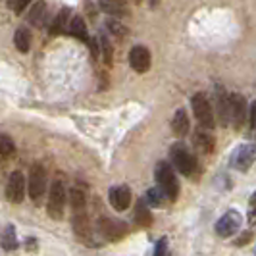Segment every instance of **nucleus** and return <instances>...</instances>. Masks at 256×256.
Masks as SVG:
<instances>
[{"label":"nucleus","instance_id":"obj_1","mask_svg":"<svg viewBox=\"0 0 256 256\" xmlns=\"http://www.w3.org/2000/svg\"><path fill=\"white\" fill-rule=\"evenodd\" d=\"M156 183L160 192L168 196L170 200H176L180 196V183L176 178V172L172 170V166L168 162H158L156 164Z\"/></svg>","mask_w":256,"mask_h":256},{"label":"nucleus","instance_id":"obj_2","mask_svg":"<svg viewBox=\"0 0 256 256\" xmlns=\"http://www.w3.org/2000/svg\"><path fill=\"white\" fill-rule=\"evenodd\" d=\"M191 106L192 114L196 118L200 129H206V131L214 129V126H216L214 124V108H212V104H210V100H208V96H206L204 92H196L191 98Z\"/></svg>","mask_w":256,"mask_h":256},{"label":"nucleus","instance_id":"obj_3","mask_svg":"<svg viewBox=\"0 0 256 256\" xmlns=\"http://www.w3.org/2000/svg\"><path fill=\"white\" fill-rule=\"evenodd\" d=\"M64 208H66V189L62 181H52L50 192H48V204H46V212L52 220H62L64 218Z\"/></svg>","mask_w":256,"mask_h":256},{"label":"nucleus","instance_id":"obj_4","mask_svg":"<svg viewBox=\"0 0 256 256\" xmlns=\"http://www.w3.org/2000/svg\"><path fill=\"white\" fill-rule=\"evenodd\" d=\"M27 191H29L31 200H35V202H40V198H42L44 192H46V170H44L42 164H38V162H35V164L31 166Z\"/></svg>","mask_w":256,"mask_h":256},{"label":"nucleus","instance_id":"obj_5","mask_svg":"<svg viewBox=\"0 0 256 256\" xmlns=\"http://www.w3.org/2000/svg\"><path fill=\"white\" fill-rule=\"evenodd\" d=\"M172 162H174L176 170H180L181 174L187 176V178H191L192 174L196 172V160H194V156L183 144H180V142L172 146Z\"/></svg>","mask_w":256,"mask_h":256},{"label":"nucleus","instance_id":"obj_6","mask_svg":"<svg viewBox=\"0 0 256 256\" xmlns=\"http://www.w3.org/2000/svg\"><path fill=\"white\" fill-rule=\"evenodd\" d=\"M96 230H98V233L102 235L106 241H112V243L124 239L126 233H128L126 224H122V222H118V220H110V218H98Z\"/></svg>","mask_w":256,"mask_h":256},{"label":"nucleus","instance_id":"obj_7","mask_svg":"<svg viewBox=\"0 0 256 256\" xmlns=\"http://www.w3.org/2000/svg\"><path fill=\"white\" fill-rule=\"evenodd\" d=\"M241 224H243V218L237 210H228L222 218L218 220L216 224V233L220 237H231L235 235L237 231L241 230Z\"/></svg>","mask_w":256,"mask_h":256},{"label":"nucleus","instance_id":"obj_8","mask_svg":"<svg viewBox=\"0 0 256 256\" xmlns=\"http://www.w3.org/2000/svg\"><path fill=\"white\" fill-rule=\"evenodd\" d=\"M6 198L12 204H20L26 198V178L22 172H14L8 178V185H6Z\"/></svg>","mask_w":256,"mask_h":256},{"label":"nucleus","instance_id":"obj_9","mask_svg":"<svg viewBox=\"0 0 256 256\" xmlns=\"http://www.w3.org/2000/svg\"><path fill=\"white\" fill-rule=\"evenodd\" d=\"M129 64H131V68H133L137 74L148 72V70H150V64H152V56H150L148 48L142 46V44L133 46L131 52H129Z\"/></svg>","mask_w":256,"mask_h":256},{"label":"nucleus","instance_id":"obj_10","mask_svg":"<svg viewBox=\"0 0 256 256\" xmlns=\"http://www.w3.org/2000/svg\"><path fill=\"white\" fill-rule=\"evenodd\" d=\"M246 118V100L239 92H231L230 94V120L233 122L235 129H241Z\"/></svg>","mask_w":256,"mask_h":256},{"label":"nucleus","instance_id":"obj_11","mask_svg":"<svg viewBox=\"0 0 256 256\" xmlns=\"http://www.w3.org/2000/svg\"><path fill=\"white\" fill-rule=\"evenodd\" d=\"M252 162H254V146L252 144L239 146L231 156V166L235 170H239V172H246L248 168L252 166Z\"/></svg>","mask_w":256,"mask_h":256},{"label":"nucleus","instance_id":"obj_12","mask_svg":"<svg viewBox=\"0 0 256 256\" xmlns=\"http://www.w3.org/2000/svg\"><path fill=\"white\" fill-rule=\"evenodd\" d=\"M110 204L114 208L116 212H124L131 206V191H129L128 185H116L110 189Z\"/></svg>","mask_w":256,"mask_h":256},{"label":"nucleus","instance_id":"obj_13","mask_svg":"<svg viewBox=\"0 0 256 256\" xmlns=\"http://www.w3.org/2000/svg\"><path fill=\"white\" fill-rule=\"evenodd\" d=\"M192 144H194V148H196L198 152H202V154H212L214 152V146H216L214 137H212L206 129H196V131H194V135H192Z\"/></svg>","mask_w":256,"mask_h":256},{"label":"nucleus","instance_id":"obj_14","mask_svg":"<svg viewBox=\"0 0 256 256\" xmlns=\"http://www.w3.org/2000/svg\"><path fill=\"white\" fill-rule=\"evenodd\" d=\"M216 112H218V120L222 126L230 124V94L222 87H216Z\"/></svg>","mask_w":256,"mask_h":256},{"label":"nucleus","instance_id":"obj_15","mask_svg":"<svg viewBox=\"0 0 256 256\" xmlns=\"http://www.w3.org/2000/svg\"><path fill=\"white\" fill-rule=\"evenodd\" d=\"M72 228L76 231V235L83 241H89L90 235H92V230H90V222L89 216L85 212H79V214H74L72 218Z\"/></svg>","mask_w":256,"mask_h":256},{"label":"nucleus","instance_id":"obj_16","mask_svg":"<svg viewBox=\"0 0 256 256\" xmlns=\"http://www.w3.org/2000/svg\"><path fill=\"white\" fill-rule=\"evenodd\" d=\"M66 200H70V206H72V212H74V214L85 212V206H87V194H85L83 189H79V187H72L70 192L66 194Z\"/></svg>","mask_w":256,"mask_h":256},{"label":"nucleus","instance_id":"obj_17","mask_svg":"<svg viewBox=\"0 0 256 256\" xmlns=\"http://www.w3.org/2000/svg\"><path fill=\"white\" fill-rule=\"evenodd\" d=\"M172 129H174V133L178 135V137H185L187 133H189V118H187V112L181 108L176 112L174 116V120H172Z\"/></svg>","mask_w":256,"mask_h":256},{"label":"nucleus","instance_id":"obj_18","mask_svg":"<svg viewBox=\"0 0 256 256\" xmlns=\"http://www.w3.org/2000/svg\"><path fill=\"white\" fill-rule=\"evenodd\" d=\"M46 4L44 2H37L31 10H29V22L33 24V26L37 27H42V24L46 22Z\"/></svg>","mask_w":256,"mask_h":256},{"label":"nucleus","instance_id":"obj_19","mask_svg":"<svg viewBox=\"0 0 256 256\" xmlns=\"http://www.w3.org/2000/svg\"><path fill=\"white\" fill-rule=\"evenodd\" d=\"M70 33L77 37L79 40H87V26H85V22H83V18L81 16H74L72 20H70Z\"/></svg>","mask_w":256,"mask_h":256},{"label":"nucleus","instance_id":"obj_20","mask_svg":"<svg viewBox=\"0 0 256 256\" xmlns=\"http://www.w3.org/2000/svg\"><path fill=\"white\" fill-rule=\"evenodd\" d=\"M14 42H16L20 52H29V48H31V33L27 31L26 27H20L16 31V35H14Z\"/></svg>","mask_w":256,"mask_h":256},{"label":"nucleus","instance_id":"obj_21","mask_svg":"<svg viewBox=\"0 0 256 256\" xmlns=\"http://www.w3.org/2000/svg\"><path fill=\"white\" fill-rule=\"evenodd\" d=\"M16 154V142H14L12 137L0 133V158L2 160H8Z\"/></svg>","mask_w":256,"mask_h":256},{"label":"nucleus","instance_id":"obj_22","mask_svg":"<svg viewBox=\"0 0 256 256\" xmlns=\"http://www.w3.org/2000/svg\"><path fill=\"white\" fill-rule=\"evenodd\" d=\"M135 220H137V224L142 226V228H148L150 224H152V216H150V210L146 208L144 202H139L137 204V210H135Z\"/></svg>","mask_w":256,"mask_h":256},{"label":"nucleus","instance_id":"obj_23","mask_svg":"<svg viewBox=\"0 0 256 256\" xmlns=\"http://www.w3.org/2000/svg\"><path fill=\"white\" fill-rule=\"evenodd\" d=\"M100 10L112 16H128V6L124 2H100Z\"/></svg>","mask_w":256,"mask_h":256},{"label":"nucleus","instance_id":"obj_24","mask_svg":"<svg viewBox=\"0 0 256 256\" xmlns=\"http://www.w3.org/2000/svg\"><path fill=\"white\" fill-rule=\"evenodd\" d=\"M0 243L6 250H14L18 246V239H16V231L12 226H8L6 230L2 231V237H0Z\"/></svg>","mask_w":256,"mask_h":256},{"label":"nucleus","instance_id":"obj_25","mask_svg":"<svg viewBox=\"0 0 256 256\" xmlns=\"http://www.w3.org/2000/svg\"><path fill=\"white\" fill-rule=\"evenodd\" d=\"M164 198H166V196L160 192V189H158V187H154V189H148V191H146V200H144V204L158 208V206L164 204Z\"/></svg>","mask_w":256,"mask_h":256},{"label":"nucleus","instance_id":"obj_26","mask_svg":"<svg viewBox=\"0 0 256 256\" xmlns=\"http://www.w3.org/2000/svg\"><path fill=\"white\" fill-rule=\"evenodd\" d=\"M68 10H62V12L58 14V18L54 20V24H52L50 27V33L52 35H56V33H62L64 31V26H66V22H68Z\"/></svg>","mask_w":256,"mask_h":256},{"label":"nucleus","instance_id":"obj_27","mask_svg":"<svg viewBox=\"0 0 256 256\" xmlns=\"http://www.w3.org/2000/svg\"><path fill=\"white\" fill-rule=\"evenodd\" d=\"M100 54H102L104 64H112V46H110V40L106 37H100Z\"/></svg>","mask_w":256,"mask_h":256},{"label":"nucleus","instance_id":"obj_28","mask_svg":"<svg viewBox=\"0 0 256 256\" xmlns=\"http://www.w3.org/2000/svg\"><path fill=\"white\" fill-rule=\"evenodd\" d=\"M108 29L114 33L116 37H126L128 35V27L124 26V24H120V22H114V20L108 22Z\"/></svg>","mask_w":256,"mask_h":256},{"label":"nucleus","instance_id":"obj_29","mask_svg":"<svg viewBox=\"0 0 256 256\" xmlns=\"http://www.w3.org/2000/svg\"><path fill=\"white\" fill-rule=\"evenodd\" d=\"M8 6H10L16 14H22L27 8V0H22V2H14L12 0V2H8Z\"/></svg>","mask_w":256,"mask_h":256},{"label":"nucleus","instance_id":"obj_30","mask_svg":"<svg viewBox=\"0 0 256 256\" xmlns=\"http://www.w3.org/2000/svg\"><path fill=\"white\" fill-rule=\"evenodd\" d=\"M166 244H168L166 239H160V241H158V244H156V252H154V256H164Z\"/></svg>","mask_w":256,"mask_h":256}]
</instances>
